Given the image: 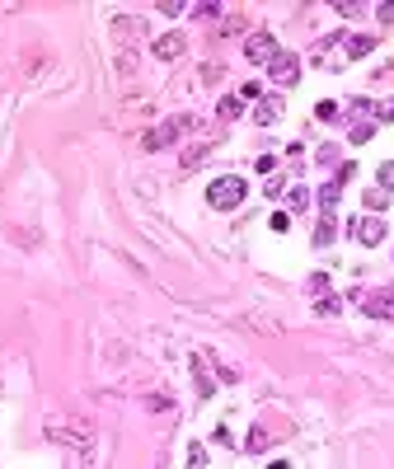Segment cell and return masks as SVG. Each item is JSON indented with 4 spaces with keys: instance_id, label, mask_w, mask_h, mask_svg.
Masks as SVG:
<instances>
[{
    "instance_id": "obj_1",
    "label": "cell",
    "mask_w": 394,
    "mask_h": 469,
    "mask_svg": "<svg viewBox=\"0 0 394 469\" xmlns=\"http://www.w3.org/2000/svg\"><path fill=\"white\" fill-rule=\"evenodd\" d=\"M244 197H249V183L239 174H221L216 183L206 188V202L216 206V211H235V206H244Z\"/></svg>"
},
{
    "instance_id": "obj_2",
    "label": "cell",
    "mask_w": 394,
    "mask_h": 469,
    "mask_svg": "<svg viewBox=\"0 0 394 469\" xmlns=\"http://www.w3.org/2000/svg\"><path fill=\"white\" fill-rule=\"evenodd\" d=\"M188 132H192V113H174V118H164V122L141 141V146H146V150H164V146H174V141H183Z\"/></svg>"
},
{
    "instance_id": "obj_3",
    "label": "cell",
    "mask_w": 394,
    "mask_h": 469,
    "mask_svg": "<svg viewBox=\"0 0 394 469\" xmlns=\"http://www.w3.org/2000/svg\"><path fill=\"white\" fill-rule=\"evenodd\" d=\"M352 300L362 305L366 319H394V291L385 286V291H352Z\"/></svg>"
},
{
    "instance_id": "obj_4",
    "label": "cell",
    "mask_w": 394,
    "mask_h": 469,
    "mask_svg": "<svg viewBox=\"0 0 394 469\" xmlns=\"http://www.w3.org/2000/svg\"><path fill=\"white\" fill-rule=\"evenodd\" d=\"M277 52H282V47H277L272 33H249V38H244V57H249L253 66H272L277 62Z\"/></svg>"
},
{
    "instance_id": "obj_5",
    "label": "cell",
    "mask_w": 394,
    "mask_h": 469,
    "mask_svg": "<svg viewBox=\"0 0 394 469\" xmlns=\"http://www.w3.org/2000/svg\"><path fill=\"white\" fill-rule=\"evenodd\" d=\"M268 76H272V85H296L300 80V57H291V52H277V62L268 66Z\"/></svg>"
},
{
    "instance_id": "obj_6",
    "label": "cell",
    "mask_w": 394,
    "mask_h": 469,
    "mask_svg": "<svg viewBox=\"0 0 394 469\" xmlns=\"http://www.w3.org/2000/svg\"><path fill=\"white\" fill-rule=\"evenodd\" d=\"M347 230H352L357 244H380V239H385V220H380V216H357Z\"/></svg>"
},
{
    "instance_id": "obj_7",
    "label": "cell",
    "mask_w": 394,
    "mask_h": 469,
    "mask_svg": "<svg viewBox=\"0 0 394 469\" xmlns=\"http://www.w3.org/2000/svg\"><path fill=\"white\" fill-rule=\"evenodd\" d=\"M150 52H155L160 62H178V57L188 52V43H183V33H164V38H155V43H150Z\"/></svg>"
},
{
    "instance_id": "obj_8",
    "label": "cell",
    "mask_w": 394,
    "mask_h": 469,
    "mask_svg": "<svg viewBox=\"0 0 394 469\" xmlns=\"http://www.w3.org/2000/svg\"><path fill=\"white\" fill-rule=\"evenodd\" d=\"M277 118H282V94H263V99L253 104V122H258V127H272Z\"/></svg>"
},
{
    "instance_id": "obj_9",
    "label": "cell",
    "mask_w": 394,
    "mask_h": 469,
    "mask_svg": "<svg viewBox=\"0 0 394 469\" xmlns=\"http://www.w3.org/2000/svg\"><path fill=\"white\" fill-rule=\"evenodd\" d=\"M371 136H376V122H371V118H352V127H347V141H352V146H366Z\"/></svg>"
},
{
    "instance_id": "obj_10",
    "label": "cell",
    "mask_w": 394,
    "mask_h": 469,
    "mask_svg": "<svg viewBox=\"0 0 394 469\" xmlns=\"http://www.w3.org/2000/svg\"><path fill=\"white\" fill-rule=\"evenodd\" d=\"M239 113H244V99H239V94H225L221 104H216V118H221V122H235Z\"/></svg>"
},
{
    "instance_id": "obj_11",
    "label": "cell",
    "mask_w": 394,
    "mask_h": 469,
    "mask_svg": "<svg viewBox=\"0 0 394 469\" xmlns=\"http://www.w3.org/2000/svg\"><path fill=\"white\" fill-rule=\"evenodd\" d=\"M343 47H347V57H366L376 47V38L371 33H352V38H343Z\"/></svg>"
},
{
    "instance_id": "obj_12",
    "label": "cell",
    "mask_w": 394,
    "mask_h": 469,
    "mask_svg": "<svg viewBox=\"0 0 394 469\" xmlns=\"http://www.w3.org/2000/svg\"><path fill=\"white\" fill-rule=\"evenodd\" d=\"M268 446H272V432H268V427H253V432H249V441H244V451H249V455L268 451Z\"/></svg>"
},
{
    "instance_id": "obj_13",
    "label": "cell",
    "mask_w": 394,
    "mask_h": 469,
    "mask_svg": "<svg viewBox=\"0 0 394 469\" xmlns=\"http://www.w3.org/2000/svg\"><path fill=\"white\" fill-rule=\"evenodd\" d=\"M333 234H338V225H333V216H324V220L315 225V249H329Z\"/></svg>"
},
{
    "instance_id": "obj_14",
    "label": "cell",
    "mask_w": 394,
    "mask_h": 469,
    "mask_svg": "<svg viewBox=\"0 0 394 469\" xmlns=\"http://www.w3.org/2000/svg\"><path fill=\"white\" fill-rule=\"evenodd\" d=\"M338 197H343V188H338V183H324V188H319V206H324V216H333Z\"/></svg>"
},
{
    "instance_id": "obj_15",
    "label": "cell",
    "mask_w": 394,
    "mask_h": 469,
    "mask_svg": "<svg viewBox=\"0 0 394 469\" xmlns=\"http://www.w3.org/2000/svg\"><path fill=\"white\" fill-rule=\"evenodd\" d=\"M315 310L324 314V319H338V314H343V300H338V296H319V300H315Z\"/></svg>"
},
{
    "instance_id": "obj_16",
    "label": "cell",
    "mask_w": 394,
    "mask_h": 469,
    "mask_svg": "<svg viewBox=\"0 0 394 469\" xmlns=\"http://www.w3.org/2000/svg\"><path fill=\"white\" fill-rule=\"evenodd\" d=\"M305 291H310V296H329V277H324V272H310V277H305Z\"/></svg>"
},
{
    "instance_id": "obj_17",
    "label": "cell",
    "mask_w": 394,
    "mask_h": 469,
    "mask_svg": "<svg viewBox=\"0 0 394 469\" xmlns=\"http://www.w3.org/2000/svg\"><path fill=\"white\" fill-rule=\"evenodd\" d=\"M206 155H211V146H192L188 155H183V174H192V169H197V164H202Z\"/></svg>"
},
{
    "instance_id": "obj_18",
    "label": "cell",
    "mask_w": 394,
    "mask_h": 469,
    "mask_svg": "<svg viewBox=\"0 0 394 469\" xmlns=\"http://www.w3.org/2000/svg\"><path fill=\"white\" fill-rule=\"evenodd\" d=\"M192 371H197V390L211 394V375H206V357H192Z\"/></svg>"
},
{
    "instance_id": "obj_19",
    "label": "cell",
    "mask_w": 394,
    "mask_h": 469,
    "mask_svg": "<svg viewBox=\"0 0 394 469\" xmlns=\"http://www.w3.org/2000/svg\"><path fill=\"white\" fill-rule=\"evenodd\" d=\"M315 160H319V164H333V169L343 164V160H338V146H319V150H315Z\"/></svg>"
},
{
    "instance_id": "obj_20",
    "label": "cell",
    "mask_w": 394,
    "mask_h": 469,
    "mask_svg": "<svg viewBox=\"0 0 394 469\" xmlns=\"http://www.w3.org/2000/svg\"><path fill=\"white\" fill-rule=\"evenodd\" d=\"M286 202H291V206H296V211H300V206H310V188H291V192H286Z\"/></svg>"
},
{
    "instance_id": "obj_21",
    "label": "cell",
    "mask_w": 394,
    "mask_h": 469,
    "mask_svg": "<svg viewBox=\"0 0 394 469\" xmlns=\"http://www.w3.org/2000/svg\"><path fill=\"white\" fill-rule=\"evenodd\" d=\"M385 202H390V197H385V188H366V206H371V211H380Z\"/></svg>"
},
{
    "instance_id": "obj_22",
    "label": "cell",
    "mask_w": 394,
    "mask_h": 469,
    "mask_svg": "<svg viewBox=\"0 0 394 469\" xmlns=\"http://www.w3.org/2000/svg\"><path fill=\"white\" fill-rule=\"evenodd\" d=\"M376 178H380V188L390 192V188H394V160H385V164H380V174H376Z\"/></svg>"
},
{
    "instance_id": "obj_23",
    "label": "cell",
    "mask_w": 394,
    "mask_h": 469,
    "mask_svg": "<svg viewBox=\"0 0 394 469\" xmlns=\"http://www.w3.org/2000/svg\"><path fill=\"white\" fill-rule=\"evenodd\" d=\"M315 118H324V122H329V118H338V104H329V99H324V104L315 108Z\"/></svg>"
},
{
    "instance_id": "obj_24",
    "label": "cell",
    "mask_w": 394,
    "mask_h": 469,
    "mask_svg": "<svg viewBox=\"0 0 394 469\" xmlns=\"http://www.w3.org/2000/svg\"><path fill=\"white\" fill-rule=\"evenodd\" d=\"M188 465H192V469L206 465V451H202V446H192V451H188Z\"/></svg>"
},
{
    "instance_id": "obj_25",
    "label": "cell",
    "mask_w": 394,
    "mask_h": 469,
    "mask_svg": "<svg viewBox=\"0 0 394 469\" xmlns=\"http://www.w3.org/2000/svg\"><path fill=\"white\" fill-rule=\"evenodd\" d=\"M376 118H385V122H394V99H385V104H376Z\"/></svg>"
},
{
    "instance_id": "obj_26",
    "label": "cell",
    "mask_w": 394,
    "mask_h": 469,
    "mask_svg": "<svg viewBox=\"0 0 394 469\" xmlns=\"http://www.w3.org/2000/svg\"><path fill=\"white\" fill-rule=\"evenodd\" d=\"M376 15H380V19H385V24H394V0H385V5H380Z\"/></svg>"
}]
</instances>
